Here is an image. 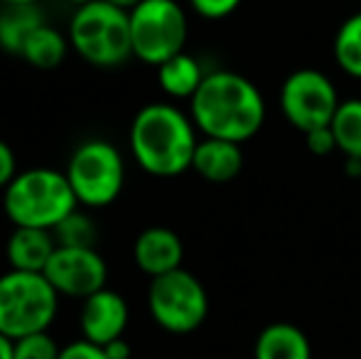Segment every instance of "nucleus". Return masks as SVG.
I'll return each mask as SVG.
<instances>
[{
	"label": "nucleus",
	"mask_w": 361,
	"mask_h": 359,
	"mask_svg": "<svg viewBox=\"0 0 361 359\" xmlns=\"http://www.w3.org/2000/svg\"><path fill=\"white\" fill-rule=\"evenodd\" d=\"M190 116L204 138H221L241 145L266 123V101L251 79L219 69L207 74L190 99Z\"/></svg>",
	"instance_id": "nucleus-1"
},
{
	"label": "nucleus",
	"mask_w": 361,
	"mask_h": 359,
	"mask_svg": "<svg viewBox=\"0 0 361 359\" xmlns=\"http://www.w3.org/2000/svg\"><path fill=\"white\" fill-rule=\"evenodd\" d=\"M197 126L172 104H147L130 123V150L147 175L177 178L192 168Z\"/></svg>",
	"instance_id": "nucleus-2"
},
{
	"label": "nucleus",
	"mask_w": 361,
	"mask_h": 359,
	"mask_svg": "<svg viewBox=\"0 0 361 359\" xmlns=\"http://www.w3.org/2000/svg\"><path fill=\"white\" fill-rule=\"evenodd\" d=\"M3 209L15 226L52 231L64 217L79 209L67 173L32 168L18 173L3 192Z\"/></svg>",
	"instance_id": "nucleus-3"
},
{
	"label": "nucleus",
	"mask_w": 361,
	"mask_h": 359,
	"mask_svg": "<svg viewBox=\"0 0 361 359\" xmlns=\"http://www.w3.org/2000/svg\"><path fill=\"white\" fill-rule=\"evenodd\" d=\"M69 44L94 67H118L128 62L133 57L130 13L106 0L81 5L69 25Z\"/></svg>",
	"instance_id": "nucleus-4"
},
{
	"label": "nucleus",
	"mask_w": 361,
	"mask_h": 359,
	"mask_svg": "<svg viewBox=\"0 0 361 359\" xmlns=\"http://www.w3.org/2000/svg\"><path fill=\"white\" fill-rule=\"evenodd\" d=\"M57 305L59 293L42 273L8 271L0 276V335L13 342L47 332Z\"/></svg>",
	"instance_id": "nucleus-5"
},
{
	"label": "nucleus",
	"mask_w": 361,
	"mask_h": 359,
	"mask_svg": "<svg viewBox=\"0 0 361 359\" xmlns=\"http://www.w3.org/2000/svg\"><path fill=\"white\" fill-rule=\"evenodd\" d=\"M64 173L76 195V202L91 209H101L118 200L126 182V163L114 143L104 138H91L76 145Z\"/></svg>",
	"instance_id": "nucleus-6"
},
{
	"label": "nucleus",
	"mask_w": 361,
	"mask_h": 359,
	"mask_svg": "<svg viewBox=\"0 0 361 359\" xmlns=\"http://www.w3.org/2000/svg\"><path fill=\"white\" fill-rule=\"evenodd\" d=\"M187 15L177 0H145L130 13L133 57L152 67L185 52Z\"/></svg>",
	"instance_id": "nucleus-7"
},
{
	"label": "nucleus",
	"mask_w": 361,
	"mask_h": 359,
	"mask_svg": "<svg viewBox=\"0 0 361 359\" xmlns=\"http://www.w3.org/2000/svg\"><path fill=\"white\" fill-rule=\"evenodd\" d=\"M147 308L162 330L187 335L207 320L209 298L200 278L185 269H177L152 278L147 291Z\"/></svg>",
	"instance_id": "nucleus-8"
},
{
	"label": "nucleus",
	"mask_w": 361,
	"mask_h": 359,
	"mask_svg": "<svg viewBox=\"0 0 361 359\" xmlns=\"http://www.w3.org/2000/svg\"><path fill=\"white\" fill-rule=\"evenodd\" d=\"M339 104L337 87L319 69H298L281 87L283 116L302 133L332 123Z\"/></svg>",
	"instance_id": "nucleus-9"
},
{
	"label": "nucleus",
	"mask_w": 361,
	"mask_h": 359,
	"mask_svg": "<svg viewBox=\"0 0 361 359\" xmlns=\"http://www.w3.org/2000/svg\"><path fill=\"white\" fill-rule=\"evenodd\" d=\"M42 276L52 283V288L59 296L86 300L106 288L109 269L96 249H62V246H57Z\"/></svg>",
	"instance_id": "nucleus-10"
},
{
	"label": "nucleus",
	"mask_w": 361,
	"mask_h": 359,
	"mask_svg": "<svg viewBox=\"0 0 361 359\" xmlns=\"http://www.w3.org/2000/svg\"><path fill=\"white\" fill-rule=\"evenodd\" d=\"M79 322L84 340L104 347L123 337V330L128 325V303L116 291L104 288L84 300Z\"/></svg>",
	"instance_id": "nucleus-11"
},
{
	"label": "nucleus",
	"mask_w": 361,
	"mask_h": 359,
	"mask_svg": "<svg viewBox=\"0 0 361 359\" xmlns=\"http://www.w3.org/2000/svg\"><path fill=\"white\" fill-rule=\"evenodd\" d=\"M182 256H185L182 239L167 226H147L133 244L135 264L150 278L182 269Z\"/></svg>",
	"instance_id": "nucleus-12"
},
{
	"label": "nucleus",
	"mask_w": 361,
	"mask_h": 359,
	"mask_svg": "<svg viewBox=\"0 0 361 359\" xmlns=\"http://www.w3.org/2000/svg\"><path fill=\"white\" fill-rule=\"evenodd\" d=\"M54 251H57V241H54L52 231L30 229V226H15L5 244L10 271L44 273Z\"/></svg>",
	"instance_id": "nucleus-13"
},
{
	"label": "nucleus",
	"mask_w": 361,
	"mask_h": 359,
	"mask_svg": "<svg viewBox=\"0 0 361 359\" xmlns=\"http://www.w3.org/2000/svg\"><path fill=\"white\" fill-rule=\"evenodd\" d=\"M192 170L207 182H231L243 170L241 145L221 138H202L192 158Z\"/></svg>",
	"instance_id": "nucleus-14"
},
{
	"label": "nucleus",
	"mask_w": 361,
	"mask_h": 359,
	"mask_svg": "<svg viewBox=\"0 0 361 359\" xmlns=\"http://www.w3.org/2000/svg\"><path fill=\"white\" fill-rule=\"evenodd\" d=\"M253 355L256 359H312V350L300 327L290 322H273L261 330Z\"/></svg>",
	"instance_id": "nucleus-15"
},
{
	"label": "nucleus",
	"mask_w": 361,
	"mask_h": 359,
	"mask_svg": "<svg viewBox=\"0 0 361 359\" xmlns=\"http://www.w3.org/2000/svg\"><path fill=\"white\" fill-rule=\"evenodd\" d=\"M44 25L37 5H3L0 10V49L20 57L27 37Z\"/></svg>",
	"instance_id": "nucleus-16"
},
{
	"label": "nucleus",
	"mask_w": 361,
	"mask_h": 359,
	"mask_svg": "<svg viewBox=\"0 0 361 359\" xmlns=\"http://www.w3.org/2000/svg\"><path fill=\"white\" fill-rule=\"evenodd\" d=\"M207 72L192 54L182 52L177 57L167 59L165 64L157 67V82L160 89L172 99H192L197 89L202 87Z\"/></svg>",
	"instance_id": "nucleus-17"
},
{
	"label": "nucleus",
	"mask_w": 361,
	"mask_h": 359,
	"mask_svg": "<svg viewBox=\"0 0 361 359\" xmlns=\"http://www.w3.org/2000/svg\"><path fill=\"white\" fill-rule=\"evenodd\" d=\"M69 49V37H64L52 25H39L25 42L20 57L37 69H54L64 62Z\"/></svg>",
	"instance_id": "nucleus-18"
},
{
	"label": "nucleus",
	"mask_w": 361,
	"mask_h": 359,
	"mask_svg": "<svg viewBox=\"0 0 361 359\" xmlns=\"http://www.w3.org/2000/svg\"><path fill=\"white\" fill-rule=\"evenodd\" d=\"M329 128L337 140V150L361 163V99L342 101Z\"/></svg>",
	"instance_id": "nucleus-19"
},
{
	"label": "nucleus",
	"mask_w": 361,
	"mask_h": 359,
	"mask_svg": "<svg viewBox=\"0 0 361 359\" xmlns=\"http://www.w3.org/2000/svg\"><path fill=\"white\" fill-rule=\"evenodd\" d=\"M334 59L344 74L361 79V13L349 15L339 25L334 35Z\"/></svg>",
	"instance_id": "nucleus-20"
},
{
	"label": "nucleus",
	"mask_w": 361,
	"mask_h": 359,
	"mask_svg": "<svg viewBox=\"0 0 361 359\" xmlns=\"http://www.w3.org/2000/svg\"><path fill=\"white\" fill-rule=\"evenodd\" d=\"M54 241L62 249H96L99 239V226L86 212L74 209L69 217H64L57 226L52 229Z\"/></svg>",
	"instance_id": "nucleus-21"
},
{
	"label": "nucleus",
	"mask_w": 361,
	"mask_h": 359,
	"mask_svg": "<svg viewBox=\"0 0 361 359\" xmlns=\"http://www.w3.org/2000/svg\"><path fill=\"white\" fill-rule=\"evenodd\" d=\"M59 347L49 332H37L15 340L13 359H59Z\"/></svg>",
	"instance_id": "nucleus-22"
},
{
	"label": "nucleus",
	"mask_w": 361,
	"mask_h": 359,
	"mask_svg": "<svg viewBox=\"0 0 361 359\" xmlns=\"http://www.w3.org/2000/svg\"><path fill=\"white\" fill-rule=\"evenodd\" d=\"M192 8H195L197 15L207 20H221V18H228L243 0H190Z\"/></svg>",
	"instance_id": "nucleus-23"
},
{
	"label": "nucleus",
	"mask_w": 361,
	"mask_h": 359,
	"mask_svg": "<svg viewBox=\"0 0 361 359\" xmlns=\"http://www.w3.org/2000/svg\"><path fill=\"white\" fill-rule=\"evenodd\" d=\"M305 143H307V150L312 155H329L337 150V140H334V133L329 126H324V128H314L310 130V133H305Z\"/></svg>",
	"instance_id": "nucleus-24"
},
{
	"label": "nucleus",
	"mask_w": 361,
	"mask_h": 359,
	"mask_svg": "<svg viewBox=\"0 0 361 359\" xmlns=\"http://www.w3.org/2000/svg\"><path fill=\"white\" fill-rule=\"evenodd\" d=\"M59 359H109L104 352V347L94 345L89 340H79L67 345L62 352H59Z\"/></svg>",
	"instance_id": "nucleus-25"
},
{
	"label": "nucleus",
	"mask_w": 361,
	"mask_h": 359,
	"mask_svg": "<svg viewBox=\"0 0 361 359\" xmlns=\"http://www.w3.org/2000/svg\"><path fill=\"white\" fill-rule=\"evenodd\" d=\"M18 175V160H15V153L5 140H0V190L10 185Z\"/></svg>",
	"instance_id": "nucleus-26"
},
{
	"label": "nucleus",
	"mask_w": 361,
	"mask_h": 359,
	"mask_svg": "<svg viewBox=\"0 0 361 359\" xmlns=\"http://www.w3.org/2000/svg\"><path fill=\"white\" fill-rule=\"evenodd\" d=\"M104 352L109 359H130V345L123 340V337H118V340L104 345Z\"/></svg>",
	"instance_id": "nucleus-27"
},
{
	"label": "nucleus",
	"mask_w": 361,
	"mask_h": 359,
	"mask_svg": "<svg viewBox=\"0 0 361 359\" xmlns=\"http://www.w3.org/2000/svg\"><path fill=\"white\" fill-rule=\"evenodd\" d=\"M13 352H15V342L10 337L0 335V359H13Z\"/></svg>",
	"instance_id": "nucleus-28"
},
{
	"label": "nucleus",
	"mask_w": 361,
	"mask_h": 359,
	"mask_svg": "<svg viewBox=\"0 0 361 359\" xmlns=\"http://www.w3.org/2000/svg\"><path fill=\"white\" fill-rule=\"evenodd\" d=\"M106 3L116 5V8L126 10V13H133V10L138 8L140 3H145V0H106Z\"/></svg>",
	"instance_id": "nucleus-29"
},
{
	"label": "nucleus",
	"mask_w": 361,
	"mask_h": 359,
	"mask_svg": "<svg viewBox=\"0 0 361 359\" xmlns=\"http://www.w3.org/2000/svg\"><path fill=\"white\" fill-rule=\"evenodd\" d=\"M39 0H0V5H37Z\"/></svg>",
	"instance_id": "nucleus-30"
},
{
	"label": "nucleus",
	"mask_w": 361,
	"mask_h": 359,
	"mask_svg": "<svg viewBox=\"0 0 361 359\" xmlns=\"http://www.w3.org/2000/svg\"><path fill=\"white\" fill-rule=\"evenodd\" d=\"M67 3H72L74 8H81V5H89V3H94V0H67Z\"/></svg>",
	"instance_id": "nucleus-31"
}]
</instances>
